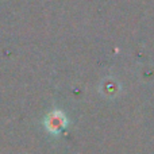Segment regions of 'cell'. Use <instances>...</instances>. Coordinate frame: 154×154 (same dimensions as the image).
Listing matches in <instances>:
<instances>
[{
  "instance_id": "6da1fadb",
  "label": "cell",
  "mask_w": 154,
  "mask_h": 154,
  "mask_svg": "<svg viewBox=\"0 0 154 154\" xmlns=\"http://www.w3.org/2000/svg\"><path fill=\"white\" fill-rule=\"evenodd\" d=\"M66 126V118L61 111H54L46 118V127L51 133H60Z\"/></svg>"
}]
</instances>
